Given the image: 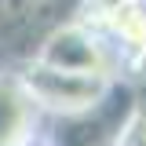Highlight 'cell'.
Masks as SVG:
<instances>
[{"label":"cell","instance_id":"obj_2","mask_svg":"<svg viewBox=\"0 0 146 146\" xmlns=\"http://www.w3.org/2000/svg\"><path fill=\"white\" fill-rule=\"evenodd\" d=\"M33 58L58 66V70H73V73H91V77H106L124 84V70H121V55L95 22L88 18H70L55 29Z\"/></svg>","mask_w":146,"mask_h":146},{"label":"cell","instance_id":"obj_7","mask_svg":"<svg viewBox=\"0 0 146 146\" xmlns=\"http://www.w3.org/2000/svg\"><path fill=\"white\" fill-rule=\"evenodd\" d=\"M29 146H51V143H48V135H40V139H36V143H29Z\"/></svg>","mask_w":146,"mask_h":146},{"label":"cell","instance_id":"obj_1","mask_svg":"<svg viewBox=\"0 0 146 146\" xmlns=\"http://www.w3.org/2000/svg\"><path fill=\"white\" fill-rule=\"evenodd\" d=\"M18 77L29 91L36 110L44 113V121H77V117H91L95 110L110 102V95L121 88L117 80L106 77H91V73H73L48 66L40 58H26L18 62Z\"/></svg>","mask_w":146,"mask_h":146},{"label":"cell","instance_id":"obj_6","mask_svg":"<svg viewBox=\"0 0 146 146\" xmlns=\"http://www.w3.org/2000/svg\"><path fill=\"white\" fill-rule=\"evenodd\" d=\"M117 4H124V0H80V18H95L110 7H117Z\"/></svg>","mask_w":146,"mask_h":146},{"label":"cell","instance_id":"obj_4","mask_svg":"<svg viewBox=\"0 0 146 146\" xmlns=\"http://www.w3.org/2000/svg\"><path fill=\"white\" fill-rule=\"evenodd\" d=\"M44 131V113L36 110L18 77V66L0 62V146H29Z\"/></svg>","mask_w":146,"mask_h":146},{"label":"cell","instance_id":"obj_5","mask_svg":"<svg viewBox=\"0 0 146 146\" xmlns=\"http://www.w3.org/2000/svg\"><path fill=\"white\" fill-rule=\"evenodd\" d=\"M110 146H146V99H131L124 106Z\"/></svg>","mask_w":146,"mask_h":146},{"label":"cell","instance_id":"obj_3","mask_svg":"<svg viewBox=\"0 0 146 146\" xmlns=\"http://www.w3.org/2000/svg\"><path fill=\"white\" fill-rule=\"evenodd\" d=\"M88 22H95L113 40V48L121 55L124 84L128 80H146V0H124V4L102 11V15L88 18Z\"/></svg>","mask_w":146,"mask_h":146}]
</instances>
